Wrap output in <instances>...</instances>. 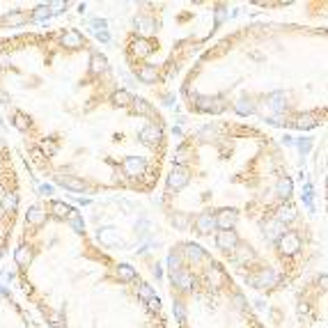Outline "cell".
I'll list each match as a JSON object with an SVG mask.
<instances>
[{"instance_id": "19", "label": "cell", "mask_w": 328, "mask_h": 328, "mask_svg": "<svg viewBox=\"0 0 328 328\" xmlns=\"http://www.w3.org/2000/svg\"><path fill=\"white\" fill-rule=\"evenodd\" d=\"M133 51H135V55H149L151 51H154V46H151V42H147V39L138 37V39L133 42Z\"/></svg>"}, {"instance_id": "48", "label": "cell", "mask_w": 328, "mask_h": 328, "mask_svg": "<svg viewBox=\"0 0 328 328\" xmlns=\"http://www.w3.org/2000/svg\"><path fill=\"white\" fill-rule=\"evenodd\" d=\"M310 147H312L310 140H301V142H298V149H301V154H307V151H310Z\"/></svg>"}, {"instance_id": "27", "label": "cell", "mask_w": 328, "mask_h": 328, "mask_svg": "<svg viewBox=\"0 0 328 328\" xmlns=\"http://www.w3.org/2000/svg\"><path fill=\"white\" fill-rule=\"evenodd\" d=\"M39 151H42L44 156H55V154H58V142H55L53 138H46L42 142V149H39Z\"/></svg>"}, {"instance_id": "10", "label": "cell", "mask_w": 328, "mask_h": 328, "mask_svg": "<svg viewBox=\"0 0 328 328\" xmlns=\"http://www.w3.org/2000/svg\"><path fill=\"white\" fill-rule=\"evenodd\" d=\"M319 122H321V119H319V115H314V113H303L301 117L294 122V126H296V129H301V131H305V129H314Z\"/></svg>"}, {"instance_id": "18", "label": "cell", "mask_w": 328, "mask_h": 328, "mask_svg": "<svg viewBox=\"0 0 328 328\" xmlns=\"http://www.w3.org/2000/svg\"><path fill=\"white\" fill-rule=\"evenodd\" d=\"M138 78H140L142 83H154L156 78H158V74H156V69H154L151 65H145V67H140Z\"/></svg>"}, {"instance_id": "54", "label": "cell", "mask_w": 328, "mask_h": 328, "mask_svg": "<svg viewBox=\"0 0 328 328\" xmlns=\"http://www.w3.org/2000/svg\"><path fill=\"white\" fill-rule=\"evenodd\" d=\"M0 101H3V103H10V97H7L5 92H0Z\"/></svg>"}, {"instance_id": "8", "label": "cell", "mask_w": 328, "mask_h": 328, "mask_svg": "<svg viewBox=\"0 0 328 328\" xmlns=\"http://www.w3.org/2000/svg\"><path fill=\"white\" fill-rule=\"evenodd\" d=\"M198 108L202 110V113H221V110H223V101H221V99L200 97L198 99Z\"/></svg>"}, {"instance_id": "40", "label": "cell", "mask_w": 328, "mask_h": 328, "mask_svg": "<svg viewBox=\"0 0 328 328\" xmlns=\"http://www.w3.org/2000/svg\"><path fill=\"white\" fill-rule=\"evenodd\" d=\"M168 264H170V271H179V266H182V257H179L177 253H173L170 255V257H168Z\"/></svg>"}, {"instance_id": "47", "label": "cell", "mask_w": 328, "mask_h": 328, "mask_svg": "<svg viewBox=\"0 0 328 328\" xmlns=\"http://www.w3.org/2000/svg\"><path fill=\"white\" fill-rule=\"evenodd\" d=\"M147 307H149L151 312H158V310H161V301H158V296H154V298L147 303Z\"/></svg>"}, {"instance_id": "11", "label": "cell", "mask_w": 328, "mask_h": 328, "mask_svg": "<svg viewBox=\"0 0 328 328\" xmlns=\"http://www.w3.org/2000/svg\"><path fill=\"white\" fill-rule=\"evenodd\" d=\"M97 237H99V243H103V246H117L119 243L117 234H115V227H101L97 232Z\"/></svg>"}, {"instance_id": "16", "label": "cell", "mask_w": 328, "mask_h": 328, "mask_svg": "<svg viewBox=\"0 0 328 328\" xmlns=\"http://www.w3.org/2000/svg\"><path fill=\"white\" fill-rule=\"evenodd\" d=\"M90 67H92V71H94V74H103V71L108 69V60H106V55L94 53V55H92V60H90Z\"/></svg>"}, {"instance_id": "4", "label": "cell", "mask_w": 328, "mask_h": 328, "mask_svg": "<svg viewBox=\"0 0 328 328\" xmlns=\"http://www.w3.org/2000/svg\"><path fill=\"white\" fill-rule=\"evenodd\" d=\"M278 243H280V248H282V253H287V255L296 253V250L301 248V241H298V234H296V232H285V234L278 239Z\"/></svg>"}, {"instance_id": "9", "label": "cell", "mask_w": 328, "mask_h": 328, "mask_svg": "<svg viewBox=\"0 0 328 328\" xmlns=\"http://www.w3.org/2000/svg\"><path fill=\"white\" fill-rule=\"evenodd\" d=\"M140 138H142V142L151 145V142H156V140L163 138V131H161V126L149 124V126H145V129H140Z\"/></svg>"}, {"instance_id": "36", "label": "cell", "mask_w": 328, "mask_h": 328, "mask_svg": "<svg viewBox=\"0 0 328 328\" xmlns=\"http://www.w3.org/2000/svg\"><path fill=\"white\" fill-rule=\"evenodd\" d=\"M14 126H17V129H21V131H26L28 126H30V119H28V115L26 113H17V115H14Z\"/></svg>"}, {"instance_id": "32", "label": "cell", "mask_w": 328, "mask_h": 328, "mask_svg": "<svg viewBox=\"0 0 328 328\" xmlns=\"http://www.w3.org/2000/svg\"><path fill=\"white\" fill-rule=\"evenodd\" d=\"M266 237H269V239H280V237H282V225H280L278 221L269 223V225H266Z\"/></svg>"}, {"instance_id": "6", "label": "cell", "mask_w": 328, "mask_h": 328, "mask_svg": "<svg viewBox=\"0 0 328 328\" xmlns=\"http://www.w3.org/2000/svg\"><path fill=\"white\" fill-rule=\"evenodd\" d=\"M216 246L223 248V250H234L239 246V237L234 230H227V232H221L218 237H216Z\"/></svg>"}, {"instance_id": "33", "label": "cell", "mask_w": 328, "mask_h": 328, "mask_svg": "<svg viewBox=\"0 0 328 328\" xmlns=\"http://www.w3.org/2000/svg\"><path fill=\"white\" fill-rule=\"evenodd\" d=\"M170 223H173L177 230H186V225H189V216H186V214H173Z\"/></svg>"}, {"instance_id": "45", "label": "cell", "mask_w": 328, "mask_h": 328, "mask_svg": "<svg viewBox=\"0 0 328 328\" xmlns=\"http://www.w3.org/2000/svg\"><path fill=\"white\" fill-rule=\"evenodd\" d=\"M253 257H255V253L250 248H239V259H241V262L243 259H253Z\"/></svg>"}, {"instance_id": "21", "label": "cell", "mask_w": 328, "mask_h": 328, "mask_svg": "<svg viewBox=\"0 0 328 328\" xmlns=\"http://www.w3.org/2000/svg\"><path fill=\"white\" fill-rule=\"evenodd\" d=\"M275 193L280 195V198H289L291 195V179L289 177H282L278 184H275Z\"/></svg>"}, {"instance_id": "34", "label": "cell", "mask_w": 328, "mask_h": 328, "mask_svg": "<svg viewBox=\"0 0 328 328\" xmlns=\"http://www.w3.org/2000/svg\"><path fill=\"white\" fill-rule=\"evenodd\" d=\"M69 223H71V227H74L76 232H83V227H85L81 214H78V211H74V209H71V214H69Z\"/></svg>"}, {"instance_id": "43", "label": "cell", "mask_w": 328, "mask_h": 328, "mask_svg": "<svg viewBox=\"0 0 328 328\" xmlns=\"http://www.w3.org/2000/svg\"><path fill=\"white\" fill-rule=\"evenodd\" d=\"M135 26H140V30H151V28H154V23H151L149 19L138 17V19H135Z\"/></svg>"}, {"instance_id": "23", "label": "cell", "mask_w": 328, "mask_h": 328, "mask_svg": "<svg viewBox=\"0 0 328 328\" xmlns=\"http://www.w3.org/2000/svg\"><path fill=\"white\" fill-rule=\"evenodd\" d=\"M117 278L124 280V282H131V280H135L133 266H129V264H119V266H117Z\"/></svg>"}, {"instance_id": "52", "label": "cell", "mask_w": 328, "mask_h": 328, "mask_svg": "<svg viewBox=\"0 0 328 328\" xmlns=\"http://www.w3.org/2000/svg\"><path fill=\"white\" fill-rule=\"evenodd\" d=\"M97 37H99V42H108L110 35H108V33H97Z\"/></svg>"}, {"instance_id": "37", "label": "cell", "mask_w": 328, "mask_h": 328, "mask_svg": "<svg viewBox=\"0 0 328 328\" xmlns=\"http://www.w3.org/2000/svg\"><path fill=\"white\" fill-rule=\"evenodd\" d=\"M133 108H135V113H140V115H149L151 113V108H149V103L147 101H142V99H133Z\"/></svg>"}, {"instance_id": "15", "label": "cell", "mask_w": 328, "mask_h": 328, "mask_svg": "<svg viewBox=\"0 0 328 328\" xmlns=\"http://www.w3.org/2000/svg\"><path fill=\"white\" fill-rule=\"evenodd\" d=\"M26 221L30 223V225H42V223L46 221V214H44L39 207H30L26 214Z\"/></svg>"}, {"instance_id": "7", "label": "cell", "mask_w": 328, "mask_h": 328, "mask_svg": "<svg viewBox=\"0 0 328 328\" xmlns=\"http://www.w3.org/2000/svg\"><path fill=\"white\" fill-rule=\"evenodd\" d=\"M216 227V218L211 211H202V214L195 218V230L200 232V234H207V232H211Z\"/></svg>"}, {"instance_id": "53", "label": "cell", "mask_w": 328, "mask_h": 328, "mask_svg": "<svg viewBox=\"0 0 328 328\" xmlns=\"http://www.w3.org/2000/svg\"><path fill=\"white\" fill-rule=\"evenodd\" d=\"M42 151H39V149H33V158H35V161H42Z\"/></svg>"}, {"instance_id": "2", "label": "cell", "mask_w": 328, "mask_h": 328, "mask_svg": "<svg viewBox=\"0 0 328 328\" xmlns=\"http://www.w3.org/2000/svg\"><path fill=\"white\" fill-rule=\"evenodd\" d=\"M145 168H147V163H145V158H140V156H126L122 161V170H124V175H129V177L142 175Z\"/></svg>"}, {"instance_id": "5", "label": "cell", "mask_w": 328, "mask_h": 328, "mask_svg": "<svg viewBox=\"0 0 328 328\" xmlns=\"http://www.w3.org/2000/svg\"><path fill=\"white\" fill-rule=\"evenodd\" d=\"M55 184H60V186H65V189H69V191H74V193H87V184L83 182V179L62 177V175H58V177H55Z\"/></svg>"}, {"instance_id": "30", "label": "cell", "mask_w": 328, "mask_h": 328, "mask_svg": "<svg viewBox=\"0 0 328 328\" xmlns=\"http://www.w3.org/2000/svg\"><path fill=\"white\" fill-rule=\"evenodd\" d=\"M189 158H191L189 147H179V149L175 151V166H182L184 168V163L189 161Z\"/></svg>"}, {"instance_id": "35", "label": "cell", "mask_w": 328, "mask_h": 328, "mask_svg": "<svg viewBox=\"0 0 328 328\" xmlns=\"http://www.w3.org/2000/svg\"><path fill=\"white\" fill-rule=\"evenodd\" d=\"M23 19H26V17H23L21 12H12V14H7L3 21H5V26H21Z\"/></svg>"}, {"instance_id": "25", "label": "cell", "mask_w": 328, "mask_h": 328, "mask_svg": "<svg viewBox=\"0 0 328 328\" xmlns=\"http://www.w3.org/2000/svg\"><path fill=\"white\" fill-rule=\"evenodd\" d=\"M113 101H115V106H129V103L133 101V97H131L126 90H117L113 94Z\"/></svg>"}, {"instance_id": "17", "label": "cell", "mask_w": 328, "mask_h": 328, "mask_svg": "<svg viewBox=\"0 0 328 328\" xmlns=\"http://www.w3.org/2000/svg\"><path fill=\"white\" fill-rule=\"evenodd\" d=\"M0 205H3V209H5V211H14L19 207L17 193H3V195H0Z\"/></svg>"}, {"instance_id": "14", "label": "cell", "mask_w": 328, "mask_h": 328, "mask_svg": "<svg viewBox=\"0 0 328 328\" xmlns=\"http://www.w3.org/2000/svg\"><path fill=\"white\" fill-rule=\"evenodd\" d=\"M14 259H17L19 266H28V264L33 262V248H30V246L17 248V253H14Z\"/></svg>"}, {"instance_id": "55", "label": "cell", "mask_w": 328, "mask_h": 328, "mask_svg": "<svg viewBox=\"0 0 328 328\" xmlns=\"http://www.w3.org/2000/svg\"><path fill=\"white\" fill-rule=\"evenodd\" d=\"M0 291H3V287H0Z\"/></svg>"}, {"instance_id": "1", "label": "cell", "mask_w": 328, "mask_h": 328, "mask_svg": "<svg viewBox=\"0 0 328 328\" xmlns=\"http://www.w3.org/2000/svg\"><path fill=\"white\" fill-rule=\"evenodd\" d=\"M189 182H191L189 170L182 168V166H173V170H170V175H168V186H170L173 191H182Z\"/></svg>"}, {"instance_id": "50", "label": "cell", "mask_w": 328, "mask_h": 328, "mask_svg": "<svg viewBox=\"0 0 328 328\" xmlns=\"http://www.w3.org/2000/svg\"><path fill=\"white\" fill-rule=\"evenodd\" d=\"M223 19H225V10H218V12H216V26L223 23Z\"/></svg>"}, {"instance_id": "24", "label": "cell", "mask_w": 328, "mask_h": 328, "mask_svg": "<svg viewBox=\"0 0 328 328\" xmlns=\"http://www.w3.org/2000/svg\"><path fill=\"white\" fill-rule=\"evenodd\" d=\"M234 110H237L241 117H246V115H253V113H255V106L248 101V99H241V101L234 103Z\"/></svg>"}, {"instance_id": "39", "label": "cell", "mask_w": 328, "mask_h": 328, "mask_svg": "<svg viewBox=\"0 0 328 328\" xmlns=\"http://www.w3.org/2000/svg\"><path fill=\"white\" fill-rule=\"evenodd\" d=\"M49 323H51L53 328H67V326H65V319L60 317L58 312H49Z\"/></svg>"}, {"instance_id": "13", "label": "cell", "mask_w": 328, "mask_h": 328, "mask_svg": "<svg viewBox=\"0 0 328 328\" xmlns=\"http://www.w3.org/2000/svg\"><path fill=\"white\" fill-rule=\"evenodd\" d=\"M62 46H69V49H76V46H83V37L78 30H67L62 35Z\"/></svg>"}, {"instance_id": "46", "label": "cell", "mask_w": 328, "mask_h": 328, "mask_svg": "<svg viewBox=\"0 0 328 328\" xmlns=\"http://www.w3.org/2000/svg\"><path fill=\"white\" fill-rule=\"evenodd\" d=\"M209 278L214 280L216 285H218V282H221V278H223V273H221V269H218V266H214V269L209 271Z\"/></svg>"}, {"instance_id": "20", "label": "cell", "mask_w": 328, "mask_h": 328, "mask_svg": "<svg viewBox=\"0 0 328 328\" xmlns=\"http://www.w3.org/2000/svg\"><path fill=\"white\" fill-rule=\"evenodd\" d=\"M51 209H53V214L58 216V218H69V214H71V207L65 205V202H60V200L51 202Z\"/></svg>"}, {"instance_id": "3", "label": "cell", "mask_w": 328, "mask_h": 328, "mask_svg": "<svg viewBox=\"0 0 328 328\" xmlns=\"http://www.w3.org/2000/svg\"><path fill=\"white\" fill-rule=\"evenodd\" d=\"M237 221H239V214L234 209H223L221 214H218V218H216V227H221L223 232H227V230H232V227L237 225Z\"/></svg>"}, {"instance_id": "12", "label": "cell", "mask_w": 328, "mask_h": 328, "mask_svg": "<svg viewBox=\"0 0 328 328\" xmlns=\"http://www.w3.org/2000/svg\"><path fill=\"white\" fill-rule=\"evenodd\" d=\"M170 280H173L179 289H191V287H193V278H191L189 273H182V271H175V273H170Z\"/></svg>"}, {"instance_id": "29", "label": "cell", "mask_w": 328, "mask_h": 328, "mask_svg": "<svg viewBox=\"0 0 328 328\" xmlns=\"http://www.w3.org/2000/svg\"><path fill=\"white\" fill-rule=\"evenodd\" d=\"M184 248H186V255H189L191 259H195V262L205 257V250H202L198 243H189V246H184Z\"/></svg>"}, {"instance_id": "28", "label": "cell", "mask_w": 328, "mask_h": 328, "mask_svg": "<svg viewBox=\"0 0 328 328\" xmlns=\"http://www.w3.org/2000/svg\"><path fill=\"white\" fill-rule=\"evenodd\" d=\"M257 280H259V285H273L275 280H278V275H275V271H271V269H266V271H259V275H257Z\"/></svg>"}, {"instance_id": "49", "label": "cell", "mask_w": 328, "mask_h": 328, "mask_svg": "<svg viewBox=\"0 0 328 328\" xmlns=\"http://www.w3.org/2000/svg\"><path fill=\"white\" fill-rule=\"evenodd\" d=\"M246 282H248L250 287H255V289H259V287H262V285H259V280H257V275H248Z\"/></svg>"}, {"instance_id": "26", "label": "cell", "mask_w": 328, "mask_h": 328, "mask_svg": "<svg viewBox=\"0 0 328 328\" xmlns=\"http://www.w3.org/2000/svg\"><path fill=\"white\" fill-rule=\"evenodd\" d=\"M154 289H151V287L149 285H145V282H140V285H138V298H140V301H145V303H149L151 301V298H154Z\"/></svg>"}, {"instance_id": "51", "label": "cell", "mask_w": 328, "mask_h": 328, "mask_svg": "<svg viewBox=\"0 0 328 328\" xmlns=\"http://www.w3.org/2000/svg\"><path fill=\"white\" fill-rule=\"evenodd\" d=\"M186 94H189V99H193V101H198V99H200V94L195 90H186Z\"/></svg>"}, {"instance_id": "44", "label": "cell", "mask_w": 328, "mask_h": 328, "mask_svg": "<svg viewBox=\"0 0 328 328\" xmlns=\"http://www.w3.org/2000/svg\"><path fill=\"white\" fill-rule=\"evenodd\" d=\"M92 28H94L97 33H106V19H94V21H92Z\"/></svg>"}, {"instance_id": "31", "label": "cell", "mask_w": 328, "mask_h": 328, "mask_svg": "<svg viewBox=\"0 0 328 328\" xmlns=\"http://www.w3.org/2000/svg\"><path fill=\"white\" fill-rule=\"evenodd\" d=\"M271 108H273V110H282V108H285V94H282V92H273V94H271Z\"/></svg>"}, {"instance_id": "22", "label": "cell", "mask_w": 328, "mask_h": 328, "mask_svg": "<svg viewBox=\"0 0 328 328\" xmlns=\"http://www.w3.org/2000/svg\"><path fill=\"white\" fill-rule=\"evenodd\" d=\"M296 218V209L291 205H287V207H282V209L278 211V223L280 225H285V223H289V221H294Z\"/></svg>"}, {"instance_id": "42", "label": "cell", "mask_w": 328, "mask_h": 328, "mask_svg": "<svg viewBox=\"0 0 328 328\" xmlns=\"http://www.w3.org/2000/svg\"><path fill=\"white\" fill-rule=\"evenodd\" d=\"M175 317H177V321H186V310H184V303H175Z\"/></svg>"}, {"instance_id": "38", "label": "cell", "mask_w": 328, "mask_h": 328, "mask_svg": "<svg viewBox=\"0 0 328 328\" xmlns=\"http://www.w3.org/2000/svg\"><path fill=\"white\" fill-rule=\"evenodd\" d=\"M35 21H46V19L51 17V12H49V5H42V7H37V10H35Z\"/></svg>"}, {"instance_id": "41", "label": "cell", "mask_w": 328, "mask_h": 328, "mask_svg": "<svg viewBox=\"0 0 328 328\" xmlns=\"http://www.w3.org/2000/svg\"><path fill=\"white\" fill-rule=\"evenodd\" d=\"M67 7H69L67 3H51V5H49V12H51V14H62Z\"/></svg>"}]
</instances>
